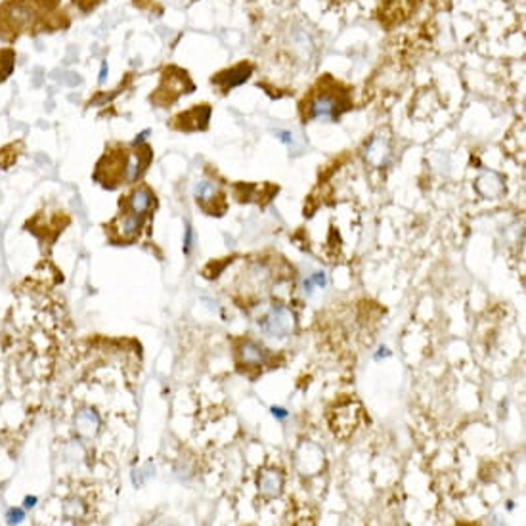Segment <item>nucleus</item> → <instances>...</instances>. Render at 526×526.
<instances>
[{"instance_id":"1","label":"nucleus","mask_w":526,"mask_h":526,"mask_svg":"<svg viewBox=\"0 0 526 526\" xmlns=\"http://www.w3.org/2000/svg\"><path fill=\"white\" fill-rule=\"evenodd\" d=\"M55 2L58 0H6L0 6V37L6 38V33H12L10 40H14L19 31L27 29L42 12L54 8Z\"/></svg>"},{"instance_id":"2","label":"nucleus","mask_w":526,"mask_h":526,"mask_svg":"<svg viewBox=\"0 0 526 526\" xmlns=\"http://www.w3.org/2000/svg\"><path fill=\"white\" fill-rule=\"evenodd\" d=\"M190 90H194V84L190 81L188 73L176 69V67H171L163 73L159 88L151 96V102H155L158 105H171L178 96L188 94Z\"/></svg>"},{"instance_id":"3","label":"nucleus","mask_w":526,"mask_h":526,"mask_svg":"<svg viewBox=\"0 0 526 526\" xmlns=\"http://www.w3.org/2000/svg\"><path fill=\"white\" fill-rule=\"evenodd\" d=\"M127 163H129V155L123 149L105 151V155L96 166L94 180H98L105 188L119 186L121 180H127Z\"/></svg>"},{"instance_id":"4","label":"nucleus","mask_w":526,"mask_h":526,"mask_svg":"<svg viewBox=\"0 0 526 526\" xmlns=\"http://www.w3.org/2000/svg\"><path fill=\"white\" fill-rule=\"evenodd\" d=\"M262 329L272 337H287L293 329V314L286 306H274L262 320Z\"/></svg>"},{"instance_id":"5","label":"nucleus","mask_w":526,"mask_h":526,"mask_svg":"<svg viewBox=\"0 0 526 526\" xmlns=\"http://www.w3.org/2000/svg\"><path fill=\"white\" fill-rule=\"evenodd\" d=\"M142 218L140 214H134L132 211L119 214L115 221L110 224L111 240L113 241H129L136 238V234L142 228Z\"/></svg>"},{"instance_id":"6","label":"nucleus","mask_w":526,"mask_h":526,"mask_svg":"<svg viewBox=\"0 0 526 526\" xmlns=\"http://www.w3.org/2000/svg\"><path fill=\"white\" fill-rule=\"evenodd\" d=\"M211 117V108L203 105H194L192 110L178 113L173 119V127L178 130H203L207 129V123Z\"/></svg>"},{"instance_id":"7","label":"nucleus","mask_w":526,"mask_h":526,"mask_svg":"<svg viewBox=\"0 0 526 526\" xmlns=\"http://www.w3.org/2000/svg\"><path fill=\"white\" fill-rule=\"evenodd\" d=\"M342 105V102L339 100V96L329 92H320L316 94L312 98V102L308 105V111H310V119H333L337 115V111Z\"/></svg>"},{"instance_id":"8","label":"nucleus","mask_w":526,"mask_h":526,"mask_svg":"<svg viewBox=\"0 0 526 526\" xmlns=\"http://www.w3.org/2000/svg\"><path fill=\"white\" fill-rule=\"evenodd\" d=\"M129 209L134 214H140V216H144L146 212L151 209V205L155 201V195L151 194V190H149L148 186H140L136 188L132 194L129 195Z\"/></svg>"},{"instance_id":"9","label":"nucleus","mask_w":526,"mask_h":526,"mask_svg":"<svg viewBox=\"0 0 526 526\" xmlns=\"http://www.w3.org/2000/svg\"><path fill=\"white\" fill-rule=\"evenodd\" d=\"M251 73V67L247 65H240V67H234L230 71H226V73L216 75V77H212V83L222 86V90L226 92V90H230L234 86H238V84L245 83L247 81V77Z\"/></svg>"},{"instance_id":"10","label":"nucleus","mask_w":526,"mask_h":526,"mask_svg":"<svg viewBox=\"0 0 526 526\" xmlns=\"http://www.w3.org/2000/svg\"><path fill=\"white\" fill-rule=\"evenodd\" d=\"M75 427H77V433L84 436V438H92L94 434L98 433L100 429V417L94 410H83L77 419H75Z\"/></svg>"},{"instance_id":"11","label":"nucleus","mask_w":526,"mask_h":526,"mask_svg":"<svg viewBox=\"0 0 526 526\" xmlns=\"http://www.w3.org/2000/svg\"><path fill=\"white\" fill-rule=\"evenodd\" d=\"M281 484H284V479H281V475L277 471H266L260 475L259 479V488L260 492L268 496V498H274L279 494V490H281Z\"/></svg>"},{"instance_id":"12","label":"nucleus","mask_w":526,"mask_h":526,"mask_svg":"<svg viewBox=\"0 0 526 526\" xmlns=\"http://www.w3.org/2000/svg\"><path fill=\"white\" fill-rule=\"evenodd\" d=\"M385 2V18H394L402 21L414 10V0H383Z\"/></svg>"},{"instance_id":"13","label":"nucleus","mask_w":526,"mask_h":526,"mask_svg":"<svg viewBox=\"0 0 526 526\" xmlns=\"http://www.w3.org/2000/svg\"><path fill=\"white\" fill-rule=\"evenodd\" d=\"M240 358L243 364H247V366H259L264 362L266 358V354L264 351L260 349L257 342L253 341H245L240 347Z\"/></svg>"},{"instance_id":"14","label":"nucleus","mask_w":526,"mask_h":526,"mask_svg":"<svg viewBox=\"0 0 526 526\" xmlns=\"http://www.w3.org/2000/svg\"><path fill=\"white\" fill-rule=\"evenodd\" d=\"M216 194V186L209 182V180H201V182H197L195 186V197H197V201H211L212 197Z\"/></svg>"},{"instance_id":"15","label":"nucleus","mask_w":526,"mask_h":526,"mask_svg":"<svg viewBox=\"0 0 526 526\" xmlns=\"http://www.w3.org/2000/svg\"><path fill=\"white\" fill-rule=\"evenodd\" d=\"M498 180H501V178H499L498 175H494V173H490V175L482 176L477 184H488V190H484V194L482 195H486V197H494V195H498L499 192H496V190H494V182H498Z\"/></svg>"},{"instance_id":"16","label":"nucleus","mask_w":526,"mask_h":526,"mask_svg":"<svg viewBox=\"0 0 526 526\" xmlns=\"http://www.w3.org/2000/svg\"><path fill=\"white\" fill-rule=\"evenodd\" d=\"M325 286V274L323 272H316V274H312V276L308 277L305 281V287H306V291H310L312 287H323Z\"/></svg>"},{"instance_id":"17","label":"nucleus","mask_w":526,"mask_h":526,"mask_svg":"<svg viewBox=\"0 0 526 526\" xmlns=\"http://www.w3.org/2000/svg\"><path fill=\"white\" fill-rule=\"evenodd\" d=\"M23 521V511L21 509H12V511H8V523H21Z\"/></svg>"},{"instance_id":"18","label":"nucleus","mask_w":526,"mask_h":526,"mask_svg":"<svg viewBox=\"0 0 526 526\" xmlns=\"http://www.w3.org/2000/svg\"><path fill=\"white\" fill-rule=\"evenodd\" d=\"M190 247H192V228L188 226V228H186V241H184V251H186V253L190 251Z\"/></svg>"},{"instance_id":"19","label":"nucleus","mask_w":526,"mask_h":526,"mask_svg":"<svg viewBox=\"0 0 526 526\" xmlns=\"http://www.w3.org/2000/svg\"><path fill=\"white\" fill-rule=\"evenodd\" d=\"M272 414L276 417H279V419H286L287 417V412L284 408H272Z\"/></svg>"},{"instance_id":"20","label":"nucleus","mask_w":526,"mask_h":526,"mask_svg":"<svg viewBox=\"0 0 526 526\" xmlns=\"http://www.w3.org/2000/svg\"><path fill=\"white\" fill-rule=\"evenodd\" d=\"M105 75H108V64L102 65V71H100V83L105 81Z\"/></svg>"},{"instance_id":"21","label":"nucleus","mask_w":526,"mask_h":526,"mask_svg":"<svg viewBox=\"0 0 526 526\" xmlns=\"http://www.w3.org/2000/svg\"><path fill=\"white\" fill-rule=\"evenodd\" d=\"M35 501H37L35 498H27L25 499V505H27V508H33V503H35Z\"/></svg>"}]
</instances>
